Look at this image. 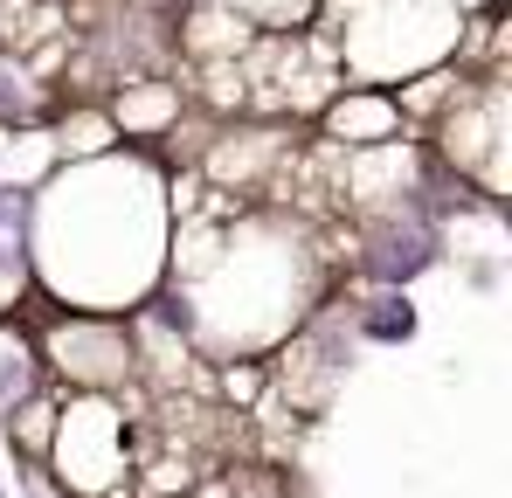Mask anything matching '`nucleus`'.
<instances>
[{"instance_id": "nucleus-1", "label": "nucleus", "mask_w": 512, "mask_h": 498, "mask_svg": "<svg viewBox=\"0 0 512 498\" xmlns=\"http://www.w3.org/2000/svg\"><path fill=\"white\" fill-rule=\"evenodd\" d=\"M429 256H436V249H429L423 229H388V236L374 243V270H381L388 284H409L416 270H429Z\"/></svg>"}, {"instance_id": "nucleus-2", "label": "nucleus", "mask_w": 512, "mask_h": 498, "mask_svg": "<svg viewBox=\"0 0 512 498\" xmlns=\"http://www.w3.org/2000/svg\"><path fill=\"white\" fill-rule=\"evenodd\" d=\"M21 229H28V201L14 187H0V277L21 263Z\"/></svg>"}, {"instance_id": "nucleus-3", "label": "nucleus", "mask_w": 512, "mask_h": 498, "mask_svg": "<svg viewBox=\"0 0 512 498\" xmlns=\"http://www.w3.org/2000/svg\"><path fill=\"white\" fill-rule=\"evenodd\" d=\"M28 395V353L21 346H0V402Z\"/></svg>"}, {"instance_id": "nucleus-4", "label": "nucleus", "mask_w": 512, "mask_h": 498, "mask_svg": "<svg viewBox=\"0 0 512 498\" xmlns=\"http://www.w3.org/2000/svg\"><path fill=\"white\" fill-rule=\"evenodd\" d=\"M374 332H381V339H409V332H416L409 305H381V312H374Z\"/></svg>"}, {"instance_id": "nucleus-5", "label": "nucleus", "mask_w": 512, "mask_h": 498, "mask_svg": "<svg viewBox=\"0 0 512 498\" xmlns=\"http://www.w3.org/2000/svg\"><path fill=\"white\" fill-rule=\"evenodd\" d=\"M0 111H21V90H14V77H0Z\"/></svg>"}]
</instances>
